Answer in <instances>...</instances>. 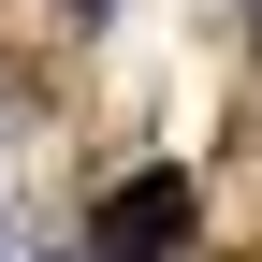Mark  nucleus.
<instances>
[{
  "label": "nucleus",
  "mask_w": 262,
  "mask_h": 262,
  "mask_svg": "<svg viewBox=\"0 0 262 262\" xmlns=\"http://www.w3.org/2000/svg\"><path fill=\"white\" fill-rule=\"evenodd\" d=\"M189 248V175H117L102 189V262H175Z\"/></svg>",
  "instance_id": "f257e3e1"
}]
</instances>
